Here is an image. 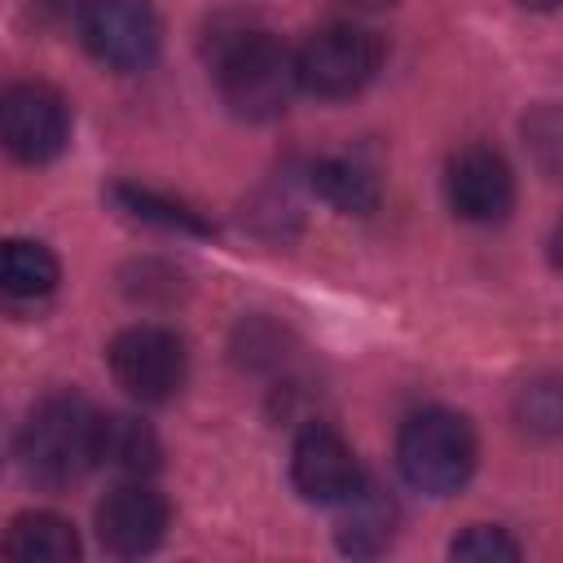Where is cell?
<instances>
[{
  "instance_id": "6da1fadb",
  "label": "cell",
  "mask_w": 563,
  "mask_h": 563,
  "mask_svg": "<svg viewBox=\"0 0 563 563\" xmlns=\"http://www.w3.org/2000/svg\"><path fill=\"white\" fill-rule=\"evenodd\" d=\"M22 466L40 488H70L84 479L88 466H97V413L79 391H53L44 396L22 427L18 440Z\"/></svg>"
},
{
  "instance_id": "7a4b0ae2",
  "label": "cell",
  "mask_w": 563,
  "mask_h": 563,
  "mask_svg": "<svg viewBox=\"0 0 563 563\" xmlns=\"http://www.w3.org/2000/svg\"><path fill=\"white\" fill-rule=\"evenodd\" d=\"M216 88L238 119H277L290 106L295 53L268 31H233L216 44Z\"/></svg>"
},
{
  "instance_id": "3957f363",
  "label": "cell",
  "mask_w": 563,
  "mask_h": 563,
  "mask_svg": "<svg viewBox=\"0 0 563 563\" xmlns=\"http://www.w3.org/2000/svg\"><path fill=\"white\" fill-rule=\"evenodd\" d=\"M475 457H479L475 431L453 409H422V413L405 418V427L396 435V466H400L405 484L427 497L457 493L471 479Z\"/></svg>"
},
{
  "instance_id": "277c9868",
  "label": "cell",
  "mask_w": 563,
  "mask_h": 563,
  "mask_svg": "<svg viewBox=\"0 0 563 563\" xmlns=\"http://www.w3.org/2000/svg\"><path fill=\"white\" fill-rule=\"evenodd\" d=\"M383 53L387 48H383L378 31H369V26H356V22L321 26L295 53V84L325 101L356 97L383 70Z\"/></svg>"
},
{
  "instance_id": "5b68a950",
  "label": "cell",
  "mask_w": 563,
  "mask_h": 563,
  "mask_svg": "<svg viewBox=\"0 0 563 563\" xmlns=\"http://www.w3.org/2000/svg\"><path fill=\"white\" fill-rule=\"evenodd\" d=\"M70 141V106L53 84L13 79L0 88V150L13 163L44 167Z\"/></svg>"
},
{
  "instance_id": "8992f818",
  "label": "cell",
  "mask_w": 563,
  "mask_h": 563,
  "mask_svg": "<svg viewBox=\"0 0 563 563\" xmlns=\"http://www.w3.org/2000/svg\"><path fill=\"white\" fill-rule=\"evenodd\" d=\"M84 48L119 75L154 66L163 48V22L150 0H84L75 13Z\"/></svg>"
},
{
  "instance_id": "52a82bcc",
  "label": "cell",
  "mask_w": 563,
  "mask_h": 563,
  "mask_svg": "<svg viewBox=\"0 0 563 563\" xmlns=\"http://www.w3.org/2000/svg\"><path fill=\"white\" fill-rule=\"evenodd\" d=\"M110 374L114 383L141 400V405H163L180 391L189 356H185V339L167 325H128L110 339Z\"/></svg>"
},
{
  "instance_id": "ba28073f",
  "label": "cell",
  "mask_w": 563,
  "mask_h": 563,
  "mask_svg": "<svg viewBox=\"0 0 563 563\" xmlns=\"http://www.w3.org/2000/svg\"><path fill=\"white\" fill-rule=\"evenodd\" d=\"M444 198L457 220L497 224L515 207V176L493 145H462L444 167Z\"/></svg>"
},
{
  "instance_id": "9c48e42d",
  "label": "cell",
  "mask_w": 563,
  "mask_h": 563,
  "mask_svg": "<svg viewBox=\"0 0 563 563\" xmlns=\"http://www.w3.org/2000/svg\"><path fill=\"white\" fill-rule=\"evenodd\" d=\"M365 479L352 444L325 427V422H308L299 435H295V449H290V484L303 501H317V506H339L356 484Z\"/></svg>"
},
{
  "instance_id": "30bf717a",
  "label": "cell",
  "mask_w": 563,
  "mask_h": 563,
  "mask_svg": "<svg viewBox=\"0 0 563 563\" xmlns=\"http://www.w3.org/2000/svg\"><path fill=\"white\" fill-rule=\"evenodd\" d=\"M167 532V501L145 479H123L97 501V541L119 554L136 559L150 554Z\"/></svg>"
},
{
  "instance_id": "8fae6325",
  "label": "cell",
  "mask_w": 563,
  "mask_h": 563,
  "mask_svg": "<svg viewBox=\"0 0 563 563\" xmlns=\"http://www.w3.org/2000/svg\"><path fill=\"white\" fill-rule=\"evenodd\" d=\"M339 550L343 554H378L396 537V501L365 475L343 501H339Z\"/></svg>"
},
{
  "instance_id": "7c38bea8",
  "label": "cell",
  "mask_w": 563,
  "mask_h": 563,
  "mask_svg": "<svg viewBox=\"0 0 563 563\" xmlns=\"http://www.w3.org/2000/svg\"><path fill=\"white\" fill-rule=\"evenodd\" d=\"M0 554L9 563H70V559H79V537H75L70 519H62L53 510H22L4 528Z\"/></svg>"
},
{
  "instance_id": "4fadbf2b",
  "label": "cell",
  "mask_w": 563,
  "mask_h": 563,
  "mask_svg": "<svg viewBox=\"0 0 563 563\" xmlns=\"http://www.w3.org/2000/svg\"><path fill=\"white\" fill-rule=\"evenodd\" d=\"M158 435L150 422L132 418V413H97V462L110 471H123L132 479H145L150 471H158Z\"/></svg>"
},
{
  "instance_id": "5bb4252c",
  "label": "cell",
  "mask_w": 563,
  "mask_h": 563,
  "mask_svg": "<svg viewBox=\"0 0 563 563\" xmlns=\"http://www.w3.org/2000/svg\"><path fill=\"white\" fill-rule=\"evenodd\" d=\"M62 282V264L44 242L0 238V295L9 299H44Z\"/></svg>"
},
{
  "instance_id": "9a60e30c",
  "label": "cell",
  "mask_w": 563,
  "mask_h": 563,
  "mask_svg": "<svg viewBox=\"0 0 563 563\" xmlns=\"http://www.w3.org/2000/svg\"><path fill=\"white\" fill-rule=\"evenodd\" d=\"M308 189L347 216H369L378 207V176L356 158H317L308 163Z\"/></svg>"
},
{
  "instance_id": "2e32d148",
  "label": "cell",
  "mask_w": 563,
  "mask_h": 563,
  "mask_svg": "<svg viewBox=\"0 0 563 563\" xmlns=\"http://www.w3.org/2000/svg\"><path fill=\"white\" fill-rule=\"evenodd\" d=\"M110 198L119 202L123 216H132V220H141V224L180 229V233H211L189 207H180V202H172V198H158V194H150V189H141V185H114Z\"/></svg>"
},
{
  "instance_id": "e0dca14e",
  "label": "cell",
  "mask_w": 563,
  "mask_h": 563,
  "mask_svg": "<svg viewBox=\"0 0 563 563\" xmlns=\"http://www.w3.org/2000/svg\"><path fill=\"white\" fill-rule=\"evenodd\" d=\"M449 554H453V559H466V563H515V559H519V545H515L501 528L475 523V528H466L462 537H453Z\"/></svg>"
},
{
  "instance_id": "ac0fdd59",
  "label": "cell",
  "mask_w": 563,
  "mask_h": 563,
  "mask_svg": "<svg viewBox=\"0 0 563 563\" xmlns=\"http://www.w3.org/2000/svg\"><path fill=\"white\" fill-rule=\"evenodd\" d=\"M528 391L537 396V405L528 400V427L554 431V427H559V391H554V383H537V387H528Z\"/></svg>"
},
{
  "instance_id": "d6986e66",
  "label": "cell",
  "mask_w": 563,
  "mask_h": 563,
  "mask_svg": "<svg viewBox=\"0 0 563 563\" xmlns=\"http://www.w3.org/2000/svg\"><path fill=\"white\" fill-rule=\"evenodd\" d=\"M343 4H352V9H387L396 0H343Z\"/></svg>"
},
{
  "instance_id": "ffe728a7",
  "label": "cell",
  "mask_w": 563,
  "mask_h": 563,
  "mask_svg": "<svg viewBox=\"0 0 563 563\" xmlns=\"http://www.w3.org/2000/svg\"><path fill=\"white\" fill-rule=\"evenodd\" d=\"M519 4H528V9H554L559 0H519Z\"/></svg>"
},
{
  "instance_id": "44dd1931",
  "label": "cell",
  "mask_w": 563,
  "mask_h": 563,
  "mask_svg": "<svg viewBox=\"0 0 563 563\" xmlns=\"http://www.w3.org/2000/svg\"><path fill=\"white\" fill-rule=\"evenodd\" d=\"M48 4H57V9H75V13H79V4H84V0H48Z\"/></svg>"
}]
</instances>
